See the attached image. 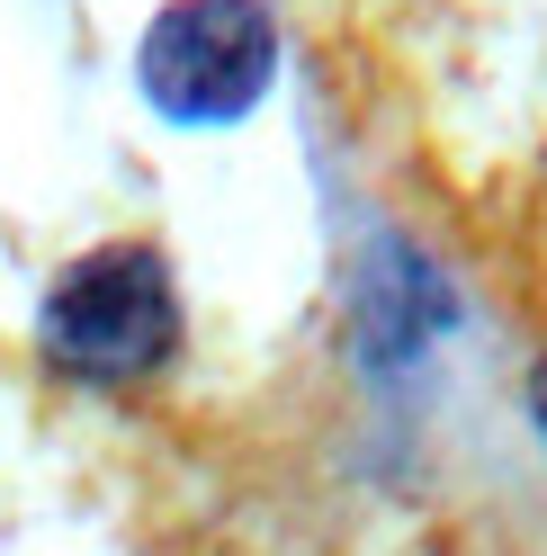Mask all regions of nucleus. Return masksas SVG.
Here are the masks:
<instances>
[{"label": "nucleus", "mask_w": 547, "mask_h": 556, "mask_svg": "<svg viewBox=\"0 0 547 556\" xmlns=\"http://www.w3.org/2000/svg\"><path fill=\"white\" fill-rule=\"evenodd\" d=\"M180 341H189V305L153 242H90L37 296V359L99 395L153 387L180 359Z\"/></svg>", "instance_id": "nucleus-1"}, {"label": "nucleus", "mask_w": 547, "mask_h": 556, "mask_svg": "<svg viewBox=\"0 0 547 556\" xmlns=\"http://www.w3.org/2000/svg\"><path fill=\"white\" fill-rule=\"evenodd\" d=\"M279 81V18L269 0H170L135 46V90L170 126H233Z\"/></svg>", "instance_id": "nucleus-2"}, {"label": "nucleus", "mask_w": 547, "mask_h": 556, "mask_svg": "<svg viewBox=\"0 0 547 556\" xmlns=\"http://www.w3.org/2000/svg\"><path fill=\"white\" fill-rule=\"evenodd\" d=\"M458 305L449 288H440V269L422 252H378L359 278V351L368 359H414L440 341V324H449Z\"/></svg>", "instance_id": "nucleus-3"}, {"label": "nucleus", "mask_w": 547, "mask_h": 556, "mask_svg": "<svg viewBox=\"0 0 547 556\" xmlns=\"http://www.w3.org/2000/svg\"><path fill=\"white\" fill-rule=\"evenodd\" d=\"M530 422H538V440H547V359L530 368Z\"/></svg>", "instance_id": "nucleus-4"}]
</instances>
